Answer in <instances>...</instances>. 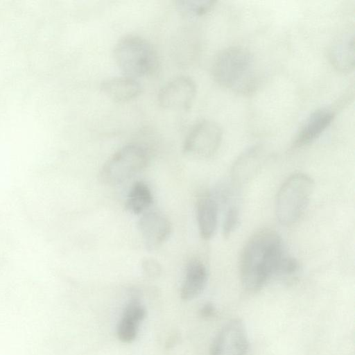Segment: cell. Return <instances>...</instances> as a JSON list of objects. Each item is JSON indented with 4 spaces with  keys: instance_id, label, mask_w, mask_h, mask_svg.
Returning <instances> with one entry per match:
<instances>
[{
    "instance_id": "cell-1",
    "label": "cell",
    "mask_w": 355,
    "mask_h": 355,
    "mask_svg": "<svg viewBox=\"0 0 355 355\" xmlns=\"http://www.w3.org/2000/svg\"><path fill=\"white\" fill-rule=\"evenodd\" d=\"M240 276L250 291L261 289L272 276H291L299 265L284 248L282 239L274 230L263 229L245 243L240 259Z\"/></svg>"
},
{
    "instance_id": "cell-2",
    "label": "cell",
    "mask_w": 355,
    "mask_h": 355,
    "mask_svg": "<svg viewBox=\"0 0 355 355\" xmlns=\"http://www.w3.org/2000/svg\"><path fill=\"white\" fill-rule=\"evenodd\" d=\"M254 62L250 53L243 47L231 46L220 51L212 66V76L220 85L239 92L252 88Z\"/></svg>"
},
{
    "instance_id": "cell-3",
    "label": "cell",
    "mask_w": 355,
    "mask_h": 355,
    "mask_svg": "<svg viewBox=\"0 0 355 355\" xmlns=\"http://www.w3.org/2000/svg\"><path fill=\"white\" fill-rule=\"evenodd\" d=\"M113 55L124 75L135 79L153 75L159 66L158 56L152 44L135 35H128L119 40Z\"/></svg>"
},
{
    "instance_id": "cell-4",
    "label": "cell",
    "mask_w": 355,
    "mask_h": 355,
    "mask_svg": "<svg viewBox=\"0 0 355 355\" xmlns=\"http://www.w3.org/2000/svg\"><path fill=\"white\" fill-rule=\"evenodd\" d=\"M313 189V179L304 173L293 174L284 182L275 202L276 216L282 225H293L301 218Z\"/></svg>"
},
{
    "instance_id": "cell-5",
    "label": "cell",
    "mask_w": 355,
    "mask_h": 355,
    "mask_svg": "<svg viewBox=\"0 0 355 355\" xmlns=\"http://www.w3.org/2000/svg\"><path fill=\"white\" fill-rule=\"evenodd\" d=\"M149 162L147 149L139 144H130L119 149L104 164L100 180L106 184H120L146 167Z\"/></svg>"
},
{
    "instance_id": "cell-6",
    "label": "cell",
    "mask_w": 355,
    "mask_h": 355,
    "mask_svg": "<svg viewBox=\"0 0 355 355\" xmlns=\"http://www.w3.org/2000/svg\"><path fill=\"white\" fill-rule=\"evenodd\" d=\"M223 138L220 126L216 122L204 119L190 130L183 144V151L198 158L213 156L219 148Z\"/></svg>"
},
{
    "instance_id": "cell-7",
    "label": "cell",
    "mask_w": 355,
    "mask_h": 355,
    "mask_svg": "<svg viewBox=\"0 0 355 355\" xmlns=\"http://www.w3.org/2000/svg\"><path fill=\"white\" fill-rule=\"evenodd\" d=\"M248 337L245 324L240 319L227 322L214 338L209 355H245Z\"/></svg>"
},
{
    "instance_id": "cell-8",
    "label": "cell",
    "mask_w": 355,
    "mask_h": 355,
    "mask_svg": "<svg viewBox=\"0 0 355 355\" xmlns=\"http://www.w3.org/2000/svg\"><path fill=\"white\" fill-rule=\"evenodd\" d=\"M195 81L180 76L166 83L159 91L157 101L166 110H188L196 95Z\"/></svg>"
},
{
    "instance_id": "cell-9",
    "label": "cell",
    "mask_w": 355,
    "mask_h": 355,
    "mask_svg": "<svg viewBox=\"0 0 355 355\" xmlns=\"http://www.w3.org/2000/svg\"><path fill=\"white\" fill-rule=\"evenodd\" d=\"M138 229L146 249L153 251L167 241L171 232V225L163 214L150 211L140 218Z\"/></svg>"
},
{
    "instance_id": "cell-10",
    "label": "cell",
    "mask_w": 355,
    "mask_h": 355,
    "mask_svg": "<svg viewBox=\"0 0 355 355\" xmlns=\"http://www.w3.org/2000/svg\"><path fill=\"white\" fill-rule=\"evenodd\" d=\"M334 117L333 110L322 107L313 112L297 133L293 146L302 147L318 138L329 126Z\"/></svg>"
},
{
    "instance_id": "cell-11",
    "label": "cell",
    "mask_w": 355,
    "mask_h": 355,
    "mask_svg": "<svg viewBox=\"0 0 355 355\" xmlns=\"http://www.w3.org/2000/svg\"><path fill=\"white\" fill-rule=\"evenodd\" d=\"M101 90L110 100L123 103L140 95L142 87L137 79L125 76L103 80L101 84Z\"/></svg>"
},
{
    "instance_id": "cell-12",
    "label": "cell",
    "mask_w": 355,
    "mask_h": 355,
    "mask_svg": "<svg viewBox=\"0 0 355 355\" xmlns=\"http://www.w3.org/2000/svg\"><path fill=\"white\" fill-rule=\"evenodd\" d=\"M218 204L210 193L202 194L198 199L196 216L202 238L210 239L215 234L218 225Z\"/></svg>"
},
{
    "instance_id": "cell-13",
    "label": "cell",
    "mask_w": 355,
    "mask_h": 355,
    "mask_svg": "<svg viewBox=\"0 0 355 355\" xmlns=\"http://www.w3.org/2000/svg\"><path fill=\"white\" fill-rule=\"evenodd\" d=\"M146 314L144 306L137 300L130 302L125 307L118 322L116 334L123 343L132 342L137 337L139 325Z\"/></svg>"
},
{
    "instance_id": "cell-14",
    "label": "cell",
    "mask_w": 355,
    "mask_h": 355,
    "mask_svg": "<svg viewBox=\"0 0 355 355\" xmlns=\"http://www.w3.org/2000/svg\"><path fill=\"white\" fill-rule=\"evenodd\" d=\"M264 155V150L260 146L244 151L232 166V180L237 184L248 182L261 167Z\"/></svg>"
},
{
    "instance_id": "cell-15",
    "label": "cell",
    "mask_w": 355,
    "mask_h": 355,
    "mask_svg": "<svg viewBox=\"0 0 355 355\" xmlns=\"http://www.w3.org/2000/svg\"><path fill=\"white\" fill-rule=\"evenodd\" d=\"M208 279L207 270L198 259H193L187 265L185 277L180 291L184 300L197 297L205 289Z\"/></svg>"
},
{
    "instance_id": "cell-16",
    "label": "cell",
    "mask_w": 355,
    "mask_h": 355,
    "mask_svg": "<svg viewBox=\"0 0 355 355\" xmlns=\"http://www.w3.org/2000/svg\"><path fill=\"white\" fill-rule=\"evenodd\" d=\"M332 65L341 72H349L354 66V37L347 34L338 39L329 53Z\"/></svg>"
},
{
    "instance_id": "cell-17",
    "label": "cell",
    "mask_w": 355,
    "mask_h": 355,
    "mask_svg": "<svg viewBox=\"0 0 355 355\" xmlns=\"http://www.w3.org/2000/svg\"><path fill=\"white\" fill-rule=\"evenodd\" d=\"M153 202V196L148 187L143 182H137L131 187L128 195L125 207L135 214L142 213Z\"/></svg>"
},
{
    "instance_id": "cell-18",
    "label": "cell",
    "mask_w": 355,
    "mask_h": 355,
    "mask_svg": "<svg viewBox=\"0 0 355 355\" xmlns=\"http://www.w3.org/2000/svg\"><path fill=\"white\" fill-rule=\"evenodd\" d=\"M215 1L209 0H179L175 2L178 12L185 17H196L208 12Z\"/></svg>"
},
{
    "instance_id": "cell-19",
    "label": "cell",
    "mask_w": 355,
    "mask_h": 355,
    "mask_svg": "<svg viewBox=\"0 0 355 355\" xmlns=\"http://www.w3.org/2000/svg\"><path fill=\"white\" fill-rule=\"evenodd\" d=\"M232 195L227 198L221 204L226 205V211L223 220V234L230 236L237 228L240 220V210L238 205L231 199Z\"/></svg>"
},
{
    "instance_id": "cell-20",
    "label": "cell",
    "mask_w": 355,
    "mask_h": 355,
    "mask_svg": "<svg viewBox=\"0 0 355 355\" xmlns=\"http://www.w3.org/2000/svg\"><path fill=\"white\" fill-rule=\"evenodd\" d=\"M141 267L144 274L150 278H156L162 272L159 263L152 258H146L142 261Z\"/></svg>"
},
{
    "instance_id": "cell-21",
    "label": "cell",
    "mask_w": 355,
    "mask_h": 355,
    "mask_svg": "<svg viewBox=\"0 0 355 355\" xmlns=\"http://www.w3.org/2000/svg\"><path fill=\"white\" fill-rule=\"evenodd\" d=\"M214 306L211 304L207 303L202 307L200 313L203 317H210L214 315Z\"/></svg>"
}]
</instances>
